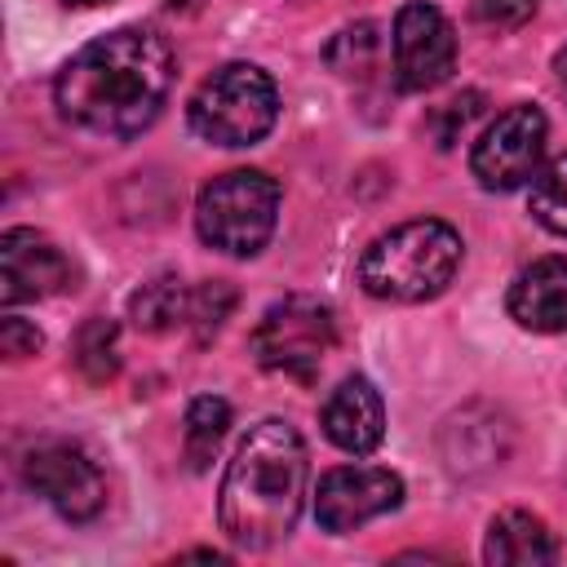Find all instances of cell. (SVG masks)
Segmentation results:
<instances>
[{"mask_svg": "<svg viewBox=\"0 0 567 567\" xmlns=\"http://www.w3.org/2000/svg\"><path fill=\"white\" fill-rule=\"evenodd\" d=\"M173 89V49L151 27H115L89 40L53 84V102L80 133L128 142L155 124Z\"/></svg>", "mask_w": 567, "mask_h": 567, "instance_id": "obj_1", "label": "cell"}, {"mask_svg": "<svg viewBox=\"0 0 567 567\" xmlns=\"http://www.w3.org/2000/svg\"><path fill=\"white\" fill-rule=\"evenodd\" d=\"M306 474H310V456L301 434L279 416L257 421L235 447L217 487L221 532L244 549L279 545L301 518Z\"/></svg>", "mask_w": 567, "mask_h": 567, "instance_id": "obj_2", "label": "cell"}, {"mask_svg": "<svg viewBox=\"0 0 567 567\" xmlns=\"http://www.w3.org/2000/svg\"><path fill=\"white\" fill-rule=\"evenodd\" d=\"M461 235L439 217L403 221L377 235L359 257V284L377 301H430L461 270Z\"/></svg>", "mask_w": 567, "mask_h": 567, "instance_id": "obj_3", "label": "cell"}, {"mask_svg": "<svg viewBox=\"0 0 567 567\" xmlns=\"http://www.w3.org/2000/svg\"><path fill=\"white\" fill-rule=\"evenodd\" d=\"M279 221V182L257 168L213 177L195 199V230L226 257H257Z\"/></svg>", "mask_w": 567, "mask_h": 567, "instance_id": "obj_4", "label": "cell"}, {"mask_svg": "<svg viewBox=\"0 0 567 567\" xmlns=\"http://www.w3.org/2000/svg\"><path fill=\"white\" fill-rule=\"evenodd\" d=\"M190 128L213 146H252L279 120V89L252 62L217 66L186 106Z\"/></svg>", "mask_w": 567, "mask_h": 567, "instance_id": "obj_5", "label": "cell"}, {"mask_svg": "<svg viewBox=\"0 0 567 567\" xmlns=\"http://www.w3.org/2000/svg\"><path fill=\"white\" fill-rule=\"evenodd\" d=\"M252 354L266 372H284L292 381H310L323 363V354L337 341V319L319 297L292 292L284 301H270L252 328Z\"/></svg>", "mask_w": 567, "mask_h": 567, "instance_id": "obj_6", "label": "cell"}, {"mask_svg": "<svg viewBox=\"0 0 567 567\" xmlns=\"http://www.w3.org/2000/svg\"><path fill=\"white\" fill-rule=\"evenodd\" d=\"M22 483L66 523H93L106 505V478L97 461L80 443H66V439L35 443L22 456Z\"/></svg>", "mask_w": 567, "mask_h": 567, "instance_id": "obj_7", "label": "cell"}, {"mask_svg": "<svg viewBox=\"0 0 567 567\" xmlns=\"http://www.w3.org/2000/svg\"><path fill=\"white\" fill-rule=\"evenodd\" d=\"M545 115L540 106H509L501 111L487 133L474 142V155H470V168L478 177L483 190H518L523 182H532L540 173V155H545Z\"/></svg>", "mask_w": 567, "mask_h": 567, "instance_id": "obj_8", "label": "cell"}, {"mask_svg": "<svg viewBox=\"0 0 567 567\" xmlns=\"http://www.w3.org/2000/svg\"><path fill=\"white\" fill-rule=\"evenodd\" d=\"M399 505H403V478L381 465H337L315 487V523L332 536H346Z\"/></svg>", "mask_w": 567, "mask_h": 567, "instance_id": "obj_9", "label": "cell"}, {"mask_svg": "<svg viewBox=\"0 0 567 567\" xmlns=\"http://www.w3.org/2000/svg\"><path fill=\"white\" fill-rule=\"evenodd\" d=\"M390 40H394V75H399V89L408 93L439 89L456 66V31L443 18V9L425 0H412L399 9Z\"/></svg>", "mask_w": 567, "mask_h": 567, "instance_id": "obj_10", "label": "cell"}, {"mask_svg": "<svg viewBox=\"0 0 567 567\" xmlns=\"http://www.w3.org/2000/svg\"><path fill=\"white\" fill-rule=\"evenodd\" d=\"M66 288H75V266L49 235H40L31 226H13L0 235V297H4V306L58 297Z\"/></svg>", "mask_w": 567, "mask_h": 567, "instance_id": "obj_11", "label": "cell"}, {"mask_svg": "<svg viewBox=\"0 0 567 567\" xmlns=\"http://www.w3.org/2000/svg\"><path fill=\"white\" fill-rule=\"evenodd\" d=\"M319 421H323V434L350 456H368L385 439V403L368 377H346L328 394Z\"/></svg>", "mask_w": 567, "mask_h": 567, "instance_id": "obj_12", "label": "cell"}, {"mask_svg": "<svg viewBox=\"0 0 567 567\" xmlns=\"http://www.w3.org/2000/svg\"><path fill=\"white\" fill-rule=\"evenodd\" d=\"M505 306L527 332H567V257H540L518 270Z\"/></svg>", "mask_w": 567, "mask_h": 567, "instance_id": "obj_13", "label": "cell"}, {"mask_svg": "<svg viewBox=\"0 0 567 567\" xmlns=\"http://www.w3.org/2000/svg\"><path fill=\"white\" fill-rule=\"evenodd\" d=\"M483 558L496 563V567H536V563H554L558 558V540H554V532L536 514L505 509L487 527Z\"/></svg>", "mask_w": 567, "mask_h": 567, "instance_id": "obj_14", "label": "cell"}, {"mask_svg": "<svg viewBox=\"0 0 567 567\" xmlns=\"http://www.w3.org/2000/svg\"><path fill=\"white\" fill-rule=\"evenodd\" d=\"M128 319L142 332H173L190 323V288L177 275H155L128 297Z\"/></svg>", "mask_w": 567, "mask_h": 567, "instance_id": "obj_15", "label": "cell"}, {"mask_svg": "<svg viewBox=\"0 0 567 567\" xmlns=\"http://www.w3.org/2000/svg\"><path fill=\"white\" fill-rule=\"evenodd\" d=\"M230 430V403L221 394H199L190 399L186 408V430H182V452H186V465L199 474L208 470V461L217 456L221 439Z\"/></svg>", "mask_w": 567, "mask_h": 567, "instance_id": "obj_16", "label": "cell"}, {"mask_svg": "<svg viewBox=\"0 0 567 567\" xmlns=\"http://www.w3.org/2000/svg\"><path fill=\"white\" fill-rule=\"evenodd\" d=\"M532 217L549 230L567 239V155L549 159L536 177H532V199H527Z\"/></svg>", "mask_w": 567, "mask_h": 567, "instance_id": "obj_17", "label": "cell"}, {"mask_svg": "<svg viewBox=\"0 0 567 567\" xmlns=\"http://www.w3.org/2000/svg\"><path fill=\"white\" fill-rule=\"evenodd\" d=\"M75 368L89 381H111L120 368V332L111 319H89L75 332Z\"/></svg>", "mask_w": 567, "mask_h": 567, "instance_id": "obj_18", "label": "cell"}, {"mask_svg": "<svg viewBox=\"0 0 567 567\" xmlns=\"http://www.w3.org/2000/svg\"><path fill=\"white\" fill-rule=\"evenodd\" d=\"M377 53H381L377 27H372V22H359V27H350V31H341V35L332 40L328 62H332L337 75H368V66H372Z\"/></svg>", "mask_w": 567, "mask_h": 567, "instance_id": "obj_19", "label": "cell"}, {"mask_svg": "<svg viewBox=\"0 0 567 567\" xmlns=\"http://www.w3.org/2000/svg\"><path fill=\"white\" fill-rule=\"evenodd\" d=\"M230 310H235V288H226L221 279L195 288V292H190V328H195V337H199V341L217 337V328L226 323Z\"/></svg>", "mask_w": 567, "mask_h": 567, "instance_id": "obj_20", "label": "cell"}, {"mask_svg": "<svg viewBox=\"0 0 567 567\" xmlns=\"http://www.w3.org/2000/svg\"><path fill=\"white\" fill-rule=\"evenodd\" d=\"M540 0H470V13L492 31H514L536 13Z\"/></svg>", "mask_w": 567, "mask_h": 567, "instance_id": "obj_21", "label": "cell"}, {"mask_svg": "<svg viewBox=\"0 0 567 567\" xmlns=\"http://www.w3.org/2000/svg\"><path fill=\"white\" fill-rule=\"evenodd\" d=\"M483 111V93H461L456 102H447L439 115H434V124H439V146H452L465 128H470V120Z\"/></svg>", "mask_w": 567, "mask_h": 567, "instance_id": "obj_22", "label": "cell"}, {"mask_svg": "<svg viewBox=\"0 0 567 567\" xmlns=\"http://www.w3.org/2000/svg\"><path fill=\"white\" fill-rule=\"evenodd\" d=\"M40 346H44V337H40L35 323H27L18 315H4V323H0V350H4V359H27Z\"/></svg>", "mask_w": 567, "mask_h": 567, "instance_id": "obj_23", "label": "cell"}, {"mask_svg": "<svg viewBox=\"0 0 567 567\" xmlns=\"http://www.w3.org/2000/svg\"><path fill=\"white\" fill-rule=\"evenodd\" d=\"M554 75H558V84H563V93H567V44L554 53Z\"/></svg>", "mask_w": 567, "mask_h": 567, "instance_id": "obj_24", "label": "cell"}, {"mask_svg": "<svg viewBox=\"0 0 567 567\" xmlns=\"http://www.w3.org/2000/svg\"><path fill=\"white\" fill-rule=\"evenodd\" d=\"M66 4H106V0H66Z\"/></svg>", "mask_w": 567, "mask_h": 567, "instance_id": "obj_25", "label": "cell"}]
</instances>
